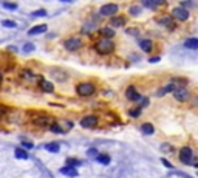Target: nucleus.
I'll list each match as a JSON object with an SVG mask.
<instances>
[{"mask_svg": "<svg viewBox=\"0 0 198 178\" xmlns=\"http://www.w3.org/2000/svg\"><path fill=\"white\" fill-rule=\"evenodd\" d=\"M22 146H23L25 149H33V143H27V141H23V143H22Z\"/></svg>", "mask_w": 198, "mask_h": 178, "instance_id": "35", "label": "nucleus"}, {"mask_svg": "<svg viewBox=\"0 0 198 178\" xmlns=\"http://www.w3.org/2000/svg\"><path fill=\"white\" fill-rule=\"evenodd\" d=\"M14 153H16V156H17L19 159H27V158H28V153H27L22 147H17V149L14 150Z\"/></svg>", "mask_w": 198, "mask_h": 178, "instance_id": "21", "label": "nucleus"}, {"mask_svg": "<svg viewBox=\"0 0 198 178\" xmlns=\"http://www.w3.org/2000/svg\"><path fill=\"white\" fill-rule=\"evenodd\" d=\"M99 33H101V36H102V37H109V39H112V37L115 36V31H113L112 28H102Z\"/></svg>", "mask_w": 198, "mask_h": 178, "instance_id": "20", "label": "nucleus"}, {"mask_svg": "<svg viewBox=\"0 0 198 178\" xmlns=\"http://www.w3.org/2000/svg\"><path fill=\"white\" fill-rule=\"evenodd\" d=\"M2 25H3V27H8V28H16V27H17V25H16V22H13V20H6V19L2 22Z\"/></svg>", "mask_w": 198, "mask_h": 178, "instance_id": "27", "label": "nucleus"}, {"mask_svg": "<svg viewBox=\"0 0 198 178\" xmlns=\"http://www.w3.org/2000/svg\"><path fill=\"white\" fill-rule=\"evenodd\" d=\"M96 159L101 163V164H110V156L109 155H97Z\"/></svg>", "mask_w": 198, "mask_h": 178, "instance_id": "23", "label": "nucleus"}, {"mask_svg": "<svg viewBox=\"0 0 198 178\" xmlns=\"http://www.w3.org/2000/svg\"><path fill=\"white\" fill-rule=\"evenodd\" d=\"M45 149H47L48 152L57 153V152H59V144H57V143H50V144H47V146H45Z\"/></svg>", "mask_w": 198, "mask_h": 178, "instance_id": "22", "label": "nucleus"}, {"mask_svg": "<svg viewBox=\"0 0 198 178\" xmlns=\"http://www.w3.org/2000/svg\"><path fill=\"white\" fill-rule=\"evenodd\" d=\"M60 173L62 175H67V176H71V178H74V176H77V170H76V167H73V166H64L62 169H60Z\"/></svg>", "mask_w": 198, "mask_h": 178, "instance_id": "11", "label": "nucleus"}, {"mask_svg": "<svg viewBox=\"0 0 198 178\" xmlns=\"http://www.w3.org/2000/svg\"><path fill=\"white\" fill-rule=\"evenodd\" d=\"M141 5L147 10H156V6H158L155 0H141Z\"/></svg>", "mask_w": 198, "mask_h": 178, "instance_id": "19", "label": "nucleus"}, {"mask_svg": "<svg viewBox=\"0 0 198 178\" xmlns=\"http://www.w3.org/2000/svg\"><path fill=\"white\" fill-rule=\"evenodd\" d=\"M87 155H88V156H97L99 153H97L96 149H88V150H87Z\"/></svg>", "mask_w": 198, "mask_h": 178, "instance_id": "32", "label": "nucleus"}, {"mask_svg": "<svg viewBox=\"0 0 198 178\" xmlns=\"http://www.w3.org/2000/svg\"><path fill=\"white\" fill-rule=\"evenodd\" d=\"M192 104H193V106H196V107H198V99H196V101H193V102H192Z\"/></svg>", "mask_w": 198, "mask_h": 178, "instance_id": "41", "label": "nucleus"}, {"mask_svg": "<svg viewBox=\"0 0 198 178\" xmlns=\"http://www.w3.org/2000/svg\"><path fill=\"white\" fill-rule=\"evenodd\" d=\"M50 129H51V132H54V133H65L64 129L60 127V124H57V122H53V124L50 126Z\"/></svg>", "mask_w": 198, "mask_h": 178, "instance_id": "24", "label": "nucleus"}, {"mask_svg": "<svg viewBox=\"0 0 198 178\" xmlns=\"http://www.w3.org/2000/svg\"><path fill=\"white\" fill-rule=\"evenodd\" d=\"M94 92H96V87H94V84H91V82H79V84L76 85V93H77L79 96H82V98H88V96H91Z\"/></svg>", "mask_w": 198, "mask_h": 178, "instance_id": "2", "label": "nucleus"}, {"mask_svg": "<svg viewBox=\"0 0 198 178\" xmlns=\"http://www.w3.org/2000/svg\"><path fill=\"white\" fill-rule=\"evenodd\" d=\"M64 47H65V50H68V51H76V50H79V48L82 47V40L77 39V37H70V39H67V40L64 42Z\"/></svg>", "mask_w": 198, "mask_h": 178, "instance_id": "5", "label": "nucleus"}, {"mask_svg": "<svg viewBox=\"0 0 198 178\" xmlns=\"http://www.w3.org/2000/svg\"><path fill=\"white\" fill-rule=\"evenodd\" d=\"M3 6H5V8H8V10H16V8H17V5H16V3H13V2H6V0L3 2Z\"/></svg>", "mask_w": 198, "mask_h": 178, "instance_id": "28", "label": "nucleus"}, {"mask_svg": "<svg viewBox=\"0 0 198 178\" xmlns=\"http://www.w3.org/2000/svg\"><path fill=\"white\" fill-rule=\"evenodd\" d=\"M173 20H175V19H173L172 16H163V17H159L158 22H159L163 27H167L169 30H172V28H173Z\"/></svg>", "mask_w": 198, "mask_h": 178, "instance_id": "12", "label": "nucleus"}, {"mask_svg": "<svg viewBox=\"0 0 198 178\" xmlns=\"http://www.w3.org/2000/svg\"><path fill=\"white\" fill-rule=\"evenodd\" d=\"M45 14H47V13H45V10H39V11H34L31 16H33V17H43Z\"/></svg>", "mask_w": 198, "mask_h": 178, "instance_id": "29", "label": "nucleus"}, {"mask_svg": "<svg viewBox=\"0 0 198 178\" xmlns=\"http://www.w3.org/2000/svg\"><path fill=\"white\" fill-rule=\"evenodd\" d=\"M163 150H167V152H170V150H172V147H170L169 144H163Z\"/></svg>", "mask_w": 198, "mask_h": 178, "instance_id": "37", "label": "nucleus"}, {"mask_svg": "<svg viewBox=\"0 0 198 178\" xmlns=\"http://www.w3.org/2000/svg\"><path fill=\"white\" fill-rule=\"evenodd\" d=\"M189 96H190V93H189V90H187L186 87H175V90H173V98H175L176 101L184 102V101L189 99Z\"/></svg>", "mask_w": 198, "mask_h": 178, "instance_id": "4", "label": "nucleus"}, {"mask_svg": "<svg viewBox=\"0 0 198 178\" xmlns=\"http://www.w3.org/2000/svg\"><path fill=\"white\" fill-rule=\"evenodd\" d=\"M161 161H163V164H164V166H166V167H170V169H172V167H173V166H172V164H170V163H169V161H167V159H166V158H163V159H161Z\"/></svg>", "mask_w": 198, "mask_h": 178, "instance_id": "36", "label": "nucleus"}, {"mask_svg": "<svg viewBox=\"0 0 198 178\" xmlns=\"http://www.w3.org/2000/svg\"><path fill=\"white\" fill-rule=\"evenodd\" d=\"M126 98L129 101H139L141 95L136 92V88L133 85H130V87H127V90H126Z\"/></svg>", "mask_w": 198, "mask_h": 178, "instance_id": "9", "label": "nucleus"}, {"mask_svg": "<svg viewBox=\"0 0 198 178\" xmlns=\"http://www.w3.org/2000/svg\"><path fill=\"white\" fill-rule=\"evenodd\" d=\"M155 2H156V5H163V3L166 2V0H155Z\"/></svg>", "mask_w": 198, "mask_h": 178, "instance_id": "39", "label": "nucleus"}, {"mask_svg": "<svg viewBox=\"0 0 198 178\" xmlns=\"http://www.w3.org/2000/svg\"><path fill=\"white\" fill-rule=\"evenodd\" d=\"M118 10H119V6L116 3H107L101 8V14L102 16H115L118 13Z\"/></svg>", "mask_w": 198, "mask_h": 178, "instance_id": "7", "label": "nucleus"}, {"mask_svg": "<svg viewBox=\"0 0 198 178\" xmlns=\"http://www.w3.org/2000/svg\"><path fill=\"white\" fill-rule=\"evenodd\" d=\"M97 124V118L93 116V115H88V116H84L80 119V126L85 127V129H90V127H94Z\"/></svg>", "mask_w": 198, "mask_h": 178, "instance_id": "8", "label": "nucleus"}, {"mask_svg": "<svg viewBox=\"0 0 198 178\" xmlns=\"http://www.w3.org/2000/svg\"><path fill=\"white\" fill-rule=\"evenodd\" d=\"M141 132H142L144 135H153V133H155V127H153L150 122H144V124L141 126Z\"/></svg>", "mask_w": 198, "mask_h": 178, "instance_id": "14", "label": "nucleus"}, {"mask_svg": "<svg viewBox=\"0 0 198 178\" xmlns=\"http://www.w3.org/2000/svg\"><path fill=\"white\" fill-rule=\"evenodd\" d=\"M184 47L189 48V50H198V39H195V37L187 39V40L184 42Z\"/></svg>", "mask_w": 198, "mask_h": 178, "instance_id": "15", "label": "nucleus"}, {"mask_svg": "<svg viewBox=\"0 0 198 178\" xmlns=\"http://www.w3.org/2000/svg\"><path fill=\"white\" fill-rule=\"evenodd\" d=\"M110 23H112V27H124L126 19L122 16H113L112 20H110Z\"/></svg>", "mask_w": 198, "mask_h": 178, "instance_id": "13", "label": "nucleus"}, {"mask_svg": "<svg viewBox=\"0 0 198 178\" xmlns=\"http://www.w3.org/2000/svg\"><path fill=\"white\" fill-rule=\"evenodd\" d=\"M149 60H150V62H158V60H159V57H150Z\"/></svg>", "mask_w": 198, "mask_h": 178, "instance_id": "38", "label": "nucleus"}, {"mask_svg": "<svg viewBox=\"0 0 198 178\" xmlns=\"http://www.w3.org/2000/svg\"><path fill=\"white\" fill-rule=\"evenodd\" d=\"M40 88H42L43 92H47V93H51L54 90V85L51 82H48V81H42L40 82Z\"/></svg>", "mask_w": 198, "mask_h": 178, "instance_id": "17", "label": "nucleus"}, {"mask_svg": "<svg viewBox=\"0 0 198 178\" xmlns=\"http://www.w3.org/2000/svg\"><path fill=\"white\" fill-rule=\"evenodd\" d=\"M179 159L184 163V164H192V159H193V152L190 147L184 146L181 150H179Z\"/></svg>", "mask_w": 198, "mask_h": 178, "instance_id": "6", "label": "nucleus"}, {"mask_svg": "<svg viewBox=\"0 0 198 178\" xmlns=\"http://www.w3.org/2000/svg\"><path fill=\"white\" fill-rule=\"evenodd\" d=\"M67 164H68V166H73V167H77V166H80V159H76V158H67Z\"/></svg>", "mask_w": 198, "mask_h": 178, "instance_id": "26", "label": "nucleus"}, {"mask_svg": "<svg viewBox=\"0 0 198 178\" xmlns=\"http://www.w3.org/2000/svg\"><path fill=\"white\" fill-rule=\"evenodd\" d=\"M45 31H47V25L42 23V25H36V27L30 28V30H28V34H30V36H37V34H43Z\"/></svg>", "mask_w": 198, "mask_h": 178, "instance_id": "10", "label": "nucleus"}, {"mask_svg": "<svg viewBox=\"0 0 198 178\" xmlns=\"http://www.w3.org/2000/svg\"><path fill=\"white\" fill-rule=\"evenodd\" d=\"M139 47H141V50H142V51L149 53V51H152V48H153V43H152V40L146 39V40H141Z\"/></svg>", "mask_w": 198, "mask_h": 178, "instance_id": "16", "label": "nucleus"}, {"mask_svg": "<svg viewBox=\"0 0 198 178\" xmlns=\"http://www.w3.org/2000/svg\"><path fill=\"white\" fill-rule=\"evenodd\" d=\"M141 110H142V107H136L135 110H132V112H130V116H133V118H136V116H138V115L141 113Z\"/></svg>", "mask_w": 198, "mask_h": 178, "instance_id": "30", "label": "nucleus"}, {"mask_svg": "<svg viewBox=\"0 0 198 178\" xmlns=\"http://www.w3.org/2000/svg\"><path fill=\"white\" fill-rule=\"evenodd\" d=\"M62 2H71V0H62Z\"/></svg>", "mask_w": 198, "mask_h": 178, "instance_id": "42", "label": "nucleus"}, {"mask_svg": "<svg viewBox=\"0 0 198 178\" xmlns=\"http://www.w3.org/2000/svg\"><path fill=\"white\" fill-rule=\"evenodd\" d=\"M33 50H34V45H33V43H27L25 48H23L25 53H30V51H33Z\"/></svg>", "mask_w": 198, "mask_h": 178, "instance_id": "34", "label": "nucleus"}, {"mask_svg": "<svg viewBox=\"0 0 198 178\" xmlns=\"http://www.w3.org/2000/svg\"><path fill=\"white\" fill-rule=\"evenodd\" d=\"M93 48L96 50V53H99V54H102V56H107V54H110L113 50H115V43L112 42V39H109V37H101L94 45H93Z\"/></svg>", "mask_w": 198, "mask_h": 178, "instance_id": "1", "label": "nucleus"}, {"mask_svg": "<svg viewBox=\"0 0 198 178\" xmlns=\"http://www.w3.org/2000/svg\"><path fill=\"white\" fill-rule=\"evenodd\" d=\"M130 14H132V16H138V14H139V8H138V6H132V8H130Z\"/></svg>", "mask_w": 198, "mask_h": 178, "instance_id": "33", "label": "nucleus"}, {"mask_svg": "<svg viewBox=\"0 0 198 178\" xmlns=\"http://www.w3.org/2000/svg\"><path fill=\"white\" fill-rule=\"evenodd\" d=\"M2 81H3V74H2V71H0V84H2Z\"/></svg>", "mask_w": 198, "mask_h": 178, "instance_id": "40", "label": "nucleus"}, {"mask_svg": "<svg viewBox=\"0 0 198 178\" xmlns=\"http://www.w3.org/2000/svg\"><path fill=\"white\" fill-rule=\"evenodd\" d=\"M62 70H56L54 73H53V76L56 77V81H65L67 79V74L65 73H60Z\"/></svg>", "mask_w": 198, "mask_h": 178, "instance_id": "25", "label": "nucleus"}, {"mask_svg": "<svg viewBox=\"0 0 198 178\" xmlns=\"http://www.w3.org/2000/svg\"><path fill=\"white\" fill-rule=\"evenodd\" d=\"M34 122H36L37 126H48V121H47L45 118H39V119H36Z\"/></svg>", "mask_w": 198, "mask_h": 178, "instance_id": "31", "label": "nucleus"}, {"mask_svg": "<svg viewBox=\"0 0 198 178\" xmlns=\"http://www.w3.org/2000/svg\"><path fill=\"white\" fill-rule=\"evenodd\" d=\"M172 17L176 20V22H186L189 19V11L183 6H176L172 10Z\"/></svg>", "mask_w": 198, "mask_h": 178, "instance_id": "3", "label": "nucleus"}, {"mask_svg": "<svg viewBox=\"0 0 198 178\" xmlns=\"http://www.w3.org/2000/svg\"><path fill=\"white\" fill-rule=\"evenodd\" d=\"M175 90V85L173 84H169V85H166V87H163L161 90L158 92V96L161 98V96H164L166 93H170V92H173Z\"/></svg>", "mask_w": 198, "mask_h": 178, "instance_id": "18", "label": "nucleus"}]
</instances>
